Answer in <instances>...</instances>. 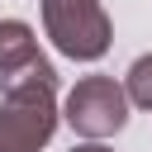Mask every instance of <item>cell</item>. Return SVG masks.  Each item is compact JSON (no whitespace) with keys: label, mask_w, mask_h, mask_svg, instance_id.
<instances>
[{"label":"cell","mask_w":152,"mask_h":152,"mask_svg":"<svg viewBox=\"0 0 152 152\" xmlns=\"http://www.w3.org/2000/svg\"><path fill=\"white\" fill-rule=\"evenodd\" d=\"M57 133V90H19L0 104V152H38Z\"/></svg>","instance_id":"obj_4"},{"label":"cell","mask_w":152,"mask_h":152,"mask_svg":"<svg viewBox=\"0 0 152 152\" xmlns=\"http://www.w3.org/2000/svg\"><path fill=\"white\" fill-rule=\"evenodd\" d=\"M0 90H57V71L24 19H0Z\"/></svg>","instance_id":"obj_3"},{"label":"cell","mask_w":152,"mask_h":152,"mask_svg":"<svg viewBox=\"0 0 152 152\" xmlns=\"http://www.w3.org/2000/svg\"><path fill=\"white\" fill-rule=\"evenodd\" d=\"M71 152H114V147H100V142H81V147H71Z\"/></svg>","instance_id":"obj_6"},{"label":"cell","mask_w":152,"mask_h":152,"mask_svg":"<svg viewBox=\"0 0 152 152\" xmlns=\"http://www.w3.org/2000/svg\"><path fill=\"white\" fill-rule=\"evenodd\" d=\"M62 119L71 124V133H81L90 142L95 138H114L128 124V95H124V86L114 76H81L71 86V95H66V114Z\"/></svg>","instance_id":"obj_2"},{"label":"cell","mask_w":152,"mask_h":152,"mask_svg":"<svg viewBox=\"0 0 152 152\" xmlns=\"http://www.w3.org/2000/svg\"><path fill=\"white\" fill-rule=\"evenodd\" d=\"M43 28L52 48L71 62H100L114 43V28L100 0H43Z\"/></svg>","instance_id":"obj_1"},{"label":"cell","mask_w":152,"mask_h":152,"mask_svg":"<svg viewBox=\"0 0 152 152\" xmlns=\"http://www.w3.org/2000/svg\"><path fill=\"white\" fill-rule=\"evenodd\" d=\"M124 95H128V104L152 109V52L138 57V62L128 66V76H124Z\"/></svg>","instance_id":"obj_5"}]
</instances>
